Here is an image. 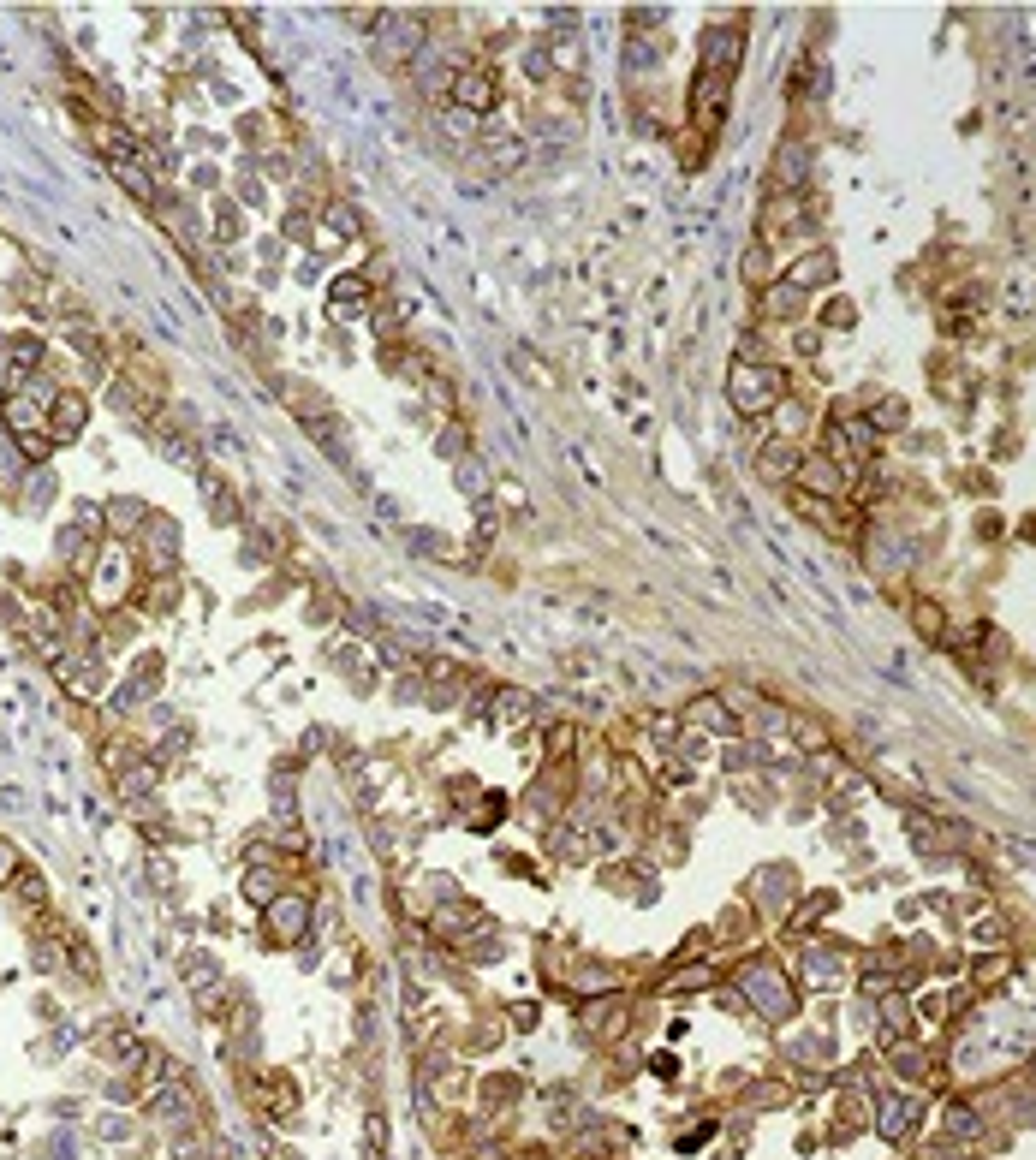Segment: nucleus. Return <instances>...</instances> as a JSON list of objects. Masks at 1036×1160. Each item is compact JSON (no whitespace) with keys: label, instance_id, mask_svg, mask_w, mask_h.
Returning <instances> with one entry per match:
<instances>
[{"label":"nucleus","instance_id":"nucleus-6","mask_svg":"<svg viewBox=\"0 0 1036 1160\" xmlns=\"http://www.w3.org/2000/svg\"><path fill=\"white\" fill-rule=\"evenodd\" d=\"M328 298H334V309H340V316H357V303L369 298V280H363V274H340Z\"/></svg>","mask_w":1036,"mask_h":1160},{"label":"nucleus","instance_id":"nucleus-10","mask_svg":"<svg viewBox=\"0 0 1036 1160\" xmlns=\"http://www.w3.org/2000/svg\"><path fill=\"white\" fill-rule=\"evenodd\" d=\"M268 875H274V869H251V875H245V893H251V899H257V905H274V899H280V893H274V881H268Z\"/></svg>","mask_w":1036,"mask_h":1160},{"label":"nucleus","instance_id":"nucleus-4","mask_svg":"<svg viewBox=\"0 0 1036 1160\" xmlns=\"http://www.w3.org/2000/svg\"><path fill=\"white\" fill-rule=\"evenodd\" d=\"M84 417H90V399H84V394H60V399H54V411H48L54 441H78Z\"/></svg>","mask_w":1036,"mask_h":1160},{"label":"nucleus","instance_id":"nucleus-11","mask_svg":"<svg viewBox=\"0 0 1036 1160\" xmlns=\"http://www.w3.org/2000/svg\"><path fill=\"white\" fill-rule=\"evenodd\" d=\"M459 483L471 488V500H483V488H489V471H483V464L471 458V464H459Z\"/></svg>","mask_w":1036,"mask_h":1160},{"label":"nucleus","instance_id":"nucleus-2","mask_svg":"<svg viewBox=\"0 0 1036 1160\" xmlns=\"http://www.w3.org/2000/svg\"><path fill=\"white\" fill-rule=\"evenodd\" d=\"M305 922H310V899H299V893H280L274 905H268V935L280 941V947H292L305 935Z\"/></svg>","mask_w":1036,"mask_h":1160},{"label":"nucleus","instance_id":"nucleus-9","mask_svg":"<svg viewBox=\"0 0 1036 1160\" xmlns=\"http://www.w3.org/2000/svg\"><path fill=\"white\" fill-rule=\"evenodd\" d=\"M24 875V858H19V845L13 839H0V887H13Z\"/></svg>","mask_w":1036,"mask_h":1160},{"label":"nucleus","instance_id":"nucleus-5","mask_svg":"<svg viewBox=\"0 0 1036 1160\" xmlns=\"http://www.w3.org/2000/svg\"><path fill=\"white\" fill-rule=\"evenodd\" d=\"M114 179L131 191V197H143V203H162V191H156V179L137 167V155H125V162H114Z\"/></svg>","mask_w":1036,"mask_h":1160},{"label":"nucleus","instance_id":"nucleus-3","mask_svg":"<svg viewBox=\"0 0 1036 1160\" xmlns=\"http://www.w3.org/2000/svg\"><path fill=\"white\" fill-rule=\"evenodd\" d=\"M775 394H780V381H775L769 369H757V375H751V369H732V399L745 405V411H769Z\"/></svg>","mask_w":1036,"mask_h":1160},{"label":"nucleus","instance_id":"nucleus-7","mask_svg":"<svg viewBox=\"0 0 1036 1160\" xmlns=\"http://www.w3.org/2000/svg\"><path fill=\"white\" fill-rule=\"evenodd\" d=\"M417 36H423V19H394V30H388V42H382V48H388V60H405Z\"/></svg>","mask_w":1036,"mask_h":1160},{"label":"nucleus","instance_id":"nucleus-8","mask_svg":"<svg viewBox=\"0 0 1036 1160\" xmlns=\"http://www.w3.org/2000/svg\"><path fill=\"white\" fill-rule=\"evenodd\" d=\"M24 441H13L7 429H0V483H19L24 477V452H19Z\"/></svg>","mask_w":1036,"mask_h":1160},{"label":"nucleus","instance_id":"nucleus-12","mask_svg":"<svg viewBox=\"0 0 1036 1160\" xmlns=\"http://www.w3.org/2000/svg\"><path fill=\"white\" fill-rule=\"evenodd\" d=\"M150 786H156V767H150V762L125 773V792H150Z\"/></svg>","mask_w":1036,"mask_h":1160},{"label":"nucleus","instance_id":"nucleus-1","mask_svg":"<svg viewBox=\"0 0 1036 1160\" xmlns=\"http://www.w3.org/2000/svg\"><path fill=\"white\" fill-rule=\"evenodd\" d=\"M453 102H459V114H471V119L494 114V71H489V66L459 71V77H453Z\"/></svg>","mask_w":1036,"mask_h":1160}]
</instances>
